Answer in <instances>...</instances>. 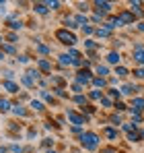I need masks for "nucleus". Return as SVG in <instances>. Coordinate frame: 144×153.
Listing matches in <instances>:
<instances>
[{"instance_id":"obj_56","label":"nucleus","mask_w":144,"mask_h":153,"mask_svg":"<svg viewBox=\"0 0 144 153\" xmlns=\"http://www.w3.org/2000/svg\"><path fill=\"white\" fill-rule=\"evenodd\" d=\"M4 58H6V54H4V50H2V46H0V62H2Z\"/></svg>"},{"instance_id":"obj_42","label":"nucleus","mask_w":144,"mask_h":153,"mask_svg":"<svg viewBox=\"0 0 144 153\" xmlns=\"http://www.w3.org/2000/svg\"><path fill=\"white\" fill-rule=\"evenodd\" d=\"M107 93H109V97H118V100L121 97V91H118L115 87H109V89H107Z\"/></svg>"},{"instance_id":"obj_37","label":"nucleus","mask_w":144,"mask_h":153,"mask_svg":"<svg viewBox=\"0 0 144 153\" xmlns=\"http://www.w3.org/2000/svg\"><path fill=\"white\" fill-rule=\"evenodd\" d=\"M46 4H48L49 10H58L62 6V2H58V0H46Z\"/></svg>"},{"instance_id":"obj_58","label":"nucleus","mask_w":144,"mask_h":153,"mask_svg":"<svg viewBox=\"0 0 144 153\" xmlns=\"http://www.w3.org/2000/svg\"><path fill=\"white\" fill-rule=\"evenodd\" d=\"M103 153H115V149H111V147H109V149H103Z\"/></svg>"},{"instance_id":"obj_34","label":"nucleus","mask_w":144,"mask_h":153,"mask_svg":"<svg viewBox=\"0 0 144 153\" xmlns=\"http://www.w3.org/2000/svg\"><path fill=\"white\" fill-rule=\"evenodd\" d=\"M105 134H107V139H111V141H115L118 139V130L111 126H105Z\"/></svg>"},{"instance_id":"obj_52","label":"nucleus","mask_w":144,"mask_h":153,"mask_svg":"<svg viewBox=\"0 0 144 153\" xmlns=\"http://www.w3.org/2000/svg\"><path fill=\"white\" fill-rule=\"evenodd\" d=\"M132 75L136 76V79H144V68H136V71H134Z\"/></svg>"},{"instance_id":"obj_46","label":"nucleus","mask_w":144,"mask_h":153,"mask_svg":"<svg viewBox=\"0 0 144 153\" xmlns=\"http://www.w3.org/2000/svg\"><path fill=\"white\" fill-rule=\"evenodd\" d=\"M76 6H78V10H80V13H87V10H89V6H91V4H89V2H78V4H76Z\"/></svg>"},{"instance_id":"obj_5","label":"nucleus","mask_w":144,"mask_h":153,"mask_svg":"<svg viewBox=\"0 0 144 153\" xmlns=\"http://www.w3.org/2000/svg\"><path fill=\"white\" fill-rule=\"evenodd\" d=\"M93 6H95V10L105 13V15L113 10V4H111V2H101V0H97V2H93Z\"/></svg>"},{"instance_id":"obj_51","label":"nucleus","mask_w":144,"mask_h":153,"mask_svg":"<svg viewBox=\"0 0 144 153\" xmlns=\"http://www.w3.org/2000/svg\"><path fill=\"white\" fill-rule=\"evenodd\" d=\"M132 122L140 124V122H142V116H140V114H136V112H132Z\"/></svg>"},{"instance_id":"obj_45","label":"nucleus","mask_w":144,"mask_h":153,"mask_svg":"<svg viewBox=\"0 0 144 153\" xmlns=\"http://www.w3.org/2000/svg\"><path fill=\"white\" fill-rule=\"evenodd\" d=\"M128 141H132V143H138V141H140V134H138L136 130H134V132L130 130V134H128Z\"/></svg>"},{"instance_id":"obj_21","label":"nucleus","mask_w":144,"mask_h":153,"mask_svg":"<svg viewBox=\"0 0 144 153\" xmlns=\"http://www.w3.org/2000/svg\"><path fill=\"white\" fill-rule=\"evenodd\" d=\"M120 91H121V95H134L138 89H136V85H132V83H126V85L121 87Z\"/></svg>"},{"instance_id":"obj_28","label":"nucleus","mask_w":144,"mask_h":153,"mask_svg":"<svg viewBox=\"0 0 144 153\" xmlns=\"http://www.w3.org/2000/svg\"><path fill=\"white\" fill-rule=\"evenodd\" d=\"M95 35H97V37H101V39H105V37H109V35H111V31H109V29H105V27H97V29H95Z\"/></svg>"},{"instance_id":"obj_27","label":"nucleus","mask_w":144,"mask_h":153,"mask_svg":"<svg viewBox=\"0 0 144 153\" xmlns=\"http://www.w3.org/2000/svg\"><path fill=\"white\" fill-rule=\"evenodd\" d=\"M29 108L35 110V112H43V110H46V105L39 102V100H31V102H29Z\"/></svg>"},{"instance_id":"obj_22","label":"nucleus","mask_w":144,"mask_h":153,"mask_svg":"<svg viewBox=\"0 0 144 153\" xmlns=\"http://www.w3.org/2000/svg\"><path fill=\"white\" fill-rule=\"evenodd\" d=\"M39 95H41V100L48 103H56V97H54V93H49L48 89H39Z\"/></svg>"},{"instance_id":"obj_10","label":"nucleus","mask_w":144,"mask_h":153,"mask_svg":"<svg viewBox=\"0 0 144 153\" xmlns=\"http://www.w3.org/2000/svg\"><path fill=\"white\" fill-rule=\"evenodd\" d=\"M33 10H35L37 15H41V17H46V15L49 13V8H48L46 2H33Z\"/></svg>"},{"instance_id":"obj_47","label":"nucleus","mask_w":144,"mask_h":153,"mask_svg":"<svg viewBox=\"0 0 144 153\" xmlns=\"http://www.w3.org/2000/svg\"><path fill=\"white\" fill-rule=\"evenodd\" d=\"M113 103L115 102H111L109 97H103V100H101V105H103V108H113Z\"/></svg>"},{"instance_id":"obj_44","label":"nucleus","mask_w":144,"mask_h":153,"mask_svg":"<svg viewBox=\"0 0 144 153\" xmlns=\"http://www.w3.org/2000/svg\"><path fill=\"white\" fill-rule=\"evenodd\" d=\"M8 149L12 153H23L25 149H23V145H17V143H12V145H8Z\"/></svg>"},{"instance_id":"obj_32","label":"nucleus","mask_w":144,"mask_h":153,"mask_svg":"<svg viewBox=\"0 0 144 153\" xmlns=\"http://www.w3.org/2000/svg\"><path fill=\"white\" fill-rule=\"evenodd\" d=\"M74 19H76L78 27H87V25H91V23H89V17H87V15H76Z\"/></svg>"},{"instance_id":"obj_3","label":"nucleus","mask_w":144,"mask_h":153,"mask_svg":"<svg viewBox=\"0 0 144 153\" xmlns=\"http://www.w3.org/2000/svg\"><path fill=\"white\" fill-rule=\"evenodd\" d=\"M93 76H95V73H93L91 68H80V71L74 75V83H80V85L84 87V85H91V83H93Z\"/></svg>"},{"instance_id":"obj_35","label":"nucleus","mask_w":144,"mask_h":153,"mask_svg":"<svg viewBox=\"0 0 144 153\" xmlns=\"http://www.w3.org/2000/svg\"><path fill=\"white\" fill-rule=\"evenodd\" d=\"M115 75L121 76V79H126V76L130 75V71H128L126 66H121V64H120V66H115Z\"/></svg>"},{"instance_id":"obj_19","label":"nucleus","mask_w":144,"mask_h":153,"mask_svg":"<svg viewBox=\"0 0 144 153\" xmlns=\"http://www.w3.org/2000/svg\"><path fill=\"white\" fill-rule=\"evenodd\" d=\"M107 83H109L107 79H101V76H93V83H91V85H93V89H103V87H107Z\"/></svg>"},{"instance_id":"obj_20","label":"nucleus","mask_w":144,"mask_h":153,"mask_svg":"<svg viewBox=\"0 0 144 153\" xmlns=\"http://www.w3.org/2000/svg\"><path fill=\"white\" fill-rule=\"evenodd\" d=\"M87 97H89V100H93V102H101L105 95H103V91H101V89H91Z\"/></svg>"},{"instance_id":"obj_4","label":"nucleus","mask_w":144,"mask_h":153,"mask_svg":"<svg viewBox=\"0 0 144 153\" xmlns=\"http://www.w3.org/2000/svg\"><path fill=\"white\" fill-rule=\"evenodd\" d=\"M66 118L72 122V126H82V124H87V116L84 114H78V112H74V110H66Z\"/></svg>"},{"instance_id":"obj_17","label":"nucleus","mask_w":144,"mask_h":153,"mask_svg":"<svg viewBox=\"0 0 144 153\" xmlns=\"http://www.w3.org/2000/svg\"><path fill=\"white\" fill-rule=\"evenodd\" d=\"M35 52H37V54H41V58H46V56L51 54V48L46 46V44H37V46H35Z\"/></svg>"},{"instance_id":"obj_41","label":"nucleus","mask_w":144,"mask_h":153,"mask_svg":"<svg viewBox=\"0 0 144 153\" xmlns=\"http://www.w3.org/2000/svg\"><path fill=\"white\" fill-rule=\"evenodd\" d=\"M72 91H74L76 95H82V93H84V87H82L80 83H72Z\"/></svg>"},{"instance_id":"obj_1","label":"nucleus","mask_w":144,"mask_h":153,"mask_svg":"<svg viewBox=\"0 0 144 153\" xmlns=\"http://www.w3.org/2000/svg\"><path fill=\"white\" fill-rule=\"evenodd\" d=\"M80 145H82L87 151H97V149H99V134L93 132V130L84 132V134L80 137Z\"/></svg>"},{"instance_id":"obj_59","label":"nucleus","mask_w":144,"mask_h":153,"mask_svg":"<svg viewBox=\"0 0 144 153\" xmlns=\"http://www.w3.org/2000/svg\"><path fill=\"white\" fill-rule=\"evenodd\" d=\"M2 44H4V35H0V46H2Z\"/></svg>"},{"instance_id":"obj_48","label":"nucleus","mask_w":144,"mask_h":153,"mask_svg":"<svg viewBox=\"0 0 144 153\" xmlns=\"http://www.w3.org/2000/svg\"><path fill=\"white\" fill-rule=\"evenodd\" d=\"M113 108H115L118 112H126V108H128V105H126V103H121V102H115V103H113Z\"/></svg>"},{"instance_id":"obj_29","label":"nucleus","mask_w":144,"mask_h":153,"mask_svg":"<svg viewBox=\"0 0 144 153\" xmlns=\"http://www.w3.org/2000/svg\"><path fill=\"white\" fill-rule=\"evenodd\" d=\"M91 21H93V23H101V25H103V23H105V13L95 10V13H93V17H91Z\"/></svg>"},{"instance_id":"obj_9","label":"nucleus","mask_w":144,"mask_h":153,"mask_svg":"<svg viewBox=\"0 0 144 153\" xmlns=\"http://www.w3.org/2000/svg\"><path fill=\"white\" fill-rule=\"evenodd\" d=\"M15 116H19V118H25V116H29V110H25V105H21V102L19 103H12V110H10Z\"/></svg>"},{"instance_id":"obj_6","label":"nucleus","mask_w":144,"mask_h":153,"mask_svg":"<svg viewBox=\"0 0 144 153\" xmlns=\"http://www.w3.org/2000/svg\"><path fill=\"white\" fill-rule=\"evenodd\" d=\"M2 89L8 91V93H19L21 91V87H19L17 81H2Z\"/></svg>"},{"instance_id":"obj_24","label":"nucleus","mask_w":144,"mask_h":153,"mask_svg":"<svg viewBox=\"0 0 144 153\" xmlns=\"http://www.w3.org/2000/svg\"><path fill=\"white\" fill-rule=\"evenodd\" d=\"M64 29H70V31L78 29V23H76V19H74V17H66V19H64Z\"/></svg>"},{"instance_id":"obj_18","label":"nucleus","mask_w":144,"mask_h":153,"mask_svg":"<svg viewBox=\"0 0 144 153\" xmlns=\"http://www.w3.org/2000/svg\"><path fill=\"white\" fill-rule=\"evenodd\" d=\"M25 75H29L31 79H33V81H35V83H39V81H41V75H43V73H41V71H39V68L35 66V68H29V71H27Z\"/></svg>"},{"instance_id":"obj_54","label":"nucleus","mask_w":144,"mask_h":153,"mask_svg":"<svg viewBox=\"0 0 144 153\" xmlns=\"http://www.w3.org/2000/svg\"><path fill=\"white\" fill-rule=\"evenodd\" d=\"M49 145H54V137H48V139H43V147H49Z\"/></svg>"},{"instance_id":"obj_55","label":"nucleus","mask_w":144,"mask_h":153,"mask_svg":"<svg viewBox=\"0 0 144 153\" xmlns=\"http://www.w3.org/2000/svg\"><path fill=\"white\" fill-rule=\"evenodd\" d=\"M4 10H6V2H0V15H4Z\"/></svg>"},{"instance_id":"obj_12","label":"nucleus","mask_w":144,"mask_h":153,"mask_svg":"<svg viewBox=\"0 0 144 153\" xmlns=\"http://www.w3.org/2000/svg\"><path fill=\"white\" fill-rule=\"evenodd\" d=\"M121 25H123V23H121L118 17H113V19H109V21H105V23H103V27H105V29H109V31H113V29H120Z\"/></svg>"},{"instance_id":"obj_7","label":"nucleus","mask_w":144,"mask_h":153,"mask_svg":"<svg viewBox=\"0 0 144 153\" xmlns=\"http://www.w3.org/2000/svg\"><path fill=\"white\" fill-rule=\"evenodd\" d=\"M105 62H107V64H115V66H120V62H121V54L120 52H109V54H107V56H105Z\"/></svg>"},{"instance_id":"obj_30","label":"nucleus","mask_w":144,"mask_h":153,"mask_svg":"<svg viewBox=\"0 0 144 153\" xmlns=\"http://www.w3.org/2000/svg\"><path fill=\"white\" fill-rule=\"evenodd\" d=\"M87 100H89L87 95H74V97H72V102L76 103V105H80V108H84V105H89V103H87Z\"/></svg>"},{"instance_id":"obj_38","label":"nucleus","mask_w":144,"mask_h":153,"mask_svg":"<svg viewBox=\"0 0 144 153\" xmlns=\"http://www.w3.org/2000/svg\"><path fill=\"white\" fill-rule=\"evenodd\" d=\"M2 81H15V73L8 71V68H4L2 71Z\"/></svg>"},{"instance_id":"obj_57","label":"nucleus","mask_w":144,"mask_h":153,"mask_svg":"<svg viewBox=\"0 0 144 153\" xmlns=\"http://www.w3.org/2000/svg\"><path fill=\"white\" fill-rule=\"evenodd\" d=\"M138 31H142V33H144V21H140V23H138Z\"/></svg>"},{"instance_id":"obj_14","label":"nucleus","mask_w":144,"mask_h":153,"mask_svg":"<svg viewBox=\"0 0 144 153\" xmlns=\"http://www.w3.org/2000/svg\"><path fill=\"white\" fill-rule=\"evenodd\" d=\"M107 75H109V66H107V64H97V66H95V76L105 79Z\"/></svg>"},{"instance_id":"obj_2","label":"nucleus","mask_w":144,"mask_h":153,"mask_svg":"<svg viewBox=\"0 0 144 153\" xmlns=\"http://www.w3.org/2000/svg\"><path fill=\"white\" fill-rule=\"evenodd\" d=\"M56 39L60 42V44H64V46H68V48H74L76 46V35L72 33V31H68V29H58L56 31Z\"/></svg>"},{"instance_id":"obj_36","label":"nucleus","mask_w":144,"mask_h":153,"mask_svg":"<svg viewBox=\"0 0 144 153\" xmlns=\"http://www.w3.org/2000/svg\"><path fill=\"white\" fill-rule=\"evenodd\" d=\"M2 50H4V54H17V46H12V44H2Z\"/></svg>"},{"instance_id":"obj_16","label":"nucleus","mask_w":144,"mask_h":153,"mask_svg":"<svg viewBox=\"0 0 144 153\" xmlns=\"http://www.w3.org/2000/svg\"><path fill=\"white\" fill-rule=\"evenodd\" d=\"M132 60L140 66V68H144V50L140 52H132Z\"/></svg>"},{"instance_id":"obj_26","label":"nucleus","mask_w":144,"mask_h":153,"mask_svg":"<svg viewBox=\"0 0 144 153\" xmlns=\"http://www.w3.org/2000/svg\"><path fill=\"white\" fill-rule=\"evenodd\" d=\"M21 83H23L27 89H35V81H33L29 75H21Z\"/></svg>"},{"instance_id":"obj_61","label":"nucleus","mask_w":144,"mask_h":153,"mask_svg":"<svg viewBox=\"0 0 144 153\" xmlns=\"http://www.w3.org/2000/svg\"><path fill=\"white\" fill-rule=\"evenodd\" d=\"M0 153H6V147H0Z\"/></svg>"},{"instance_id":"obj_13","label":"nucleus","mask_w":144,"mask_h":153,"mask_svg":"<svg viewBox=\"0 0 144 153\" xmlns=\"http://www.w3.org/2000/svg\"><path fill=\"white\" fill-rule=\"evenodd\" d=\"M72 62H74V58H72V56H68L66 52L58 56V64H60V66H72Z\"/></svg>"},{"instance_id":"obj_50","label":"nucleus","mask_w":144,"mask_h":153,"mask_svg":"<svg viewBox=\"0 0 144 153\" xmlns=\"http://www.w3.org/2000/svg\"><path fill=\"white\" fill-rule=\"evenodd\" d=\"M130 6H132V13L136 10V13H140V6H142V2H130Z\"/></svg>"},{"instance_id":"obj_25","label":"nucleus","mask_w":144,"mask_h":153,"mask_svg":"<svg viewBox=\"0 0 144 153\" xmlns=\"http://www.w3.org/2000/svg\"><path fill=\"white\" fill-rule=\"evenodd\" d=\"M6 25L15 33V31H21V29H23V21H15V19H12V21H6Z\"/></svg>"},{"instance_id":"obj_53","label":"nucleus","mask_w":144,"mask_h":153,"mask_svg":"<svg viewBox=\"0 0 144 153\" xmlns=\"http://www.w3.org/2000/svg\"><path fill=\"white\" fill-rule=\"evenodd\" d=\"M111 122H113L115 126H118V124H123V122H121V116H118V114H113V116H111Z\"/></svg>"},{"instance_id":"obj_23","label":"nucleus","mask_w":144,"mask_h":153,"mask_svg":"<svg viewBox=\"0 0 144 153\" xmlns=\"http://www.w3.org/2000/svg\"><path fill=\"white\" fill-rule=\"evenodd\" d=\"M12 110V102L8 97H0V112H10Z\"/></svg>"},{"instance_id":"obj_8","label":"nucleus","mask_w":144,"mask_h":153,"mask_svg":"<svg viewBox=\"0 0 144 153\" xmlns=\"http://www.w3.org/2000/svg\"><path fill=\"white\" fill-rule=\"evenodd\" d=\"M37 68L41 73H51V60H48V58H37Z\"/></svg>"},{"instance_id":"obj_33","label":"nucleus","mask_w":144,"mask_h":153,"mask_svg":"<svg viewBox=\"0 0 144 153\" xmlns=\"http://www.w3.org/2000/svg\"><path fill=\"white\" fill-rule=\"evenodd\" d=\"M99 46H101V44H97L95 39H91V37H89V39H84V50H97V48H99Z\"/></svg>"},{"instance_id":"obj_43","label":"nucleus","mask_w":144,"mask_h":153,"mask_svg":"<svg viewBox=\"0 0 144 153\" xmlns=\"http://www.w3.org/2000/svg\"><path fill=\"white\" fill-rule=\"evenodd\" d=\"M95 29H97V27H93V25H87V27H82V33L91 37V35H95Z\"/></svg>"},{"instance_id":"obj_11","label":"nucleus","mask_w":144,"mask_h":153,"mask_svg":"<svg viewBox=\"0 0 144 153\" xmlns=\"http://www.w3.org/2000/svg\"><path fill=\"white\" fill-rule=\"evenodd\" d=\"M118 19H120L123 25H130V23H134V13H130V10H123L118 15Z\"/></svg>"},{"instance_id":"obj_31","label":"nucleus","mask_w":144,"mask_h":153,"mask_svg":"<svg viewBox=\"0 0 144 153\" xmlns=\"http://www.w3.org/2000/svg\"><path fill=\"white\" fill-rule=\"evenodd\" d=\"M51 93H54L56 97H60V100H68V91H66V89H62V87H56Z\"/></svg>"},{"instance_id":"obj_15","label":"nucleus","mask_w":144,"mask_h":153,"mask_svg":"<svg viewBox=\"0 0 144 153\" xmlns=\"http://www.w3.org/2000/svg\"><path fill=\"white\" fill-rule=\"evenodd\" d=\"M142 110H144V97H136V100H132V112L140 114Z\"/></svg>"},{"instance_id":"obj_60","label":"nucleus","mask_w":144,"mask_h":153,"mask_svg":"<svg viewBox=\"0 0 144 153\" xmlns=\"http://www.w3.org/2000/svg\"><path fill=\"white\" fill-rule=\"evenodd\" d=\"M46 153H58V151H56V149H48Z\"/></svg>"},{"instance_id":"obj_40","label":"nucleus","mask_w":144,"mask_h":153,"mask_svg":"<svg viewBox=\"0 0 144 153\" xmlns=\"http://www.w3.org/2000/svg\"><path fill=\"white\" fill-rule=\"evenodd\" d=\"M6 39H8V44H12V46H17V44H19V35H17V33H12V31L6 35Z\"/></svg>"},{"instance_id":"obj_39","label":"nucleus","mask_w":144,"mask_h":153,"mask_svg":"<svg viewBox=\"0 0 144 153\" xmlns=\"http://www.w3.org/2000/svg\"><path fill=\"white\" fill-rule=\"evenodd\" d=\"M17 62H21V64H29V62H31V56H27V54H17Z\"/></svg>"},{"instance_id":"obj_49","label":"nucleus","mask_w":144,"mask_h":153,"mask_svg":"<svg viewBox=\"0 0 144 153\" xmlns=\"http://www.w3.org/2000/svg\"><path fill=\"white\" fill-rule=\"evenodd\" d=\"M68 56H72V58H80V52L74 50V48H68V52H66Z\"/></svg>"}]
</instances>
